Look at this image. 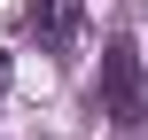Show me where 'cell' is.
<instances>
[{
  "instance_id": "cell-1",
  "label": "cell",
  "mask_w": 148,
  "mask_h": 140,
  "mask_svg": "<svg viewBox=\"0 0 148 140\" xmlns=\"http://www.w3.org/2000/svg\"><path fill=\"white\" fill-rule=\"evenodd\" d=\"M94 109H101V117H133V109H140V55H133V39H109Z\"/></svg>"
},
{
  "instance_id": "cell-2",
  "label": "cell",
  "mask_w": 148,
  "mask_h": 140,
  "mask_svg": "<svg viewBox=\"0 0 148 140\" xmlns=\"http://www.w3.org/2000/svg\"><path fill=\"white\" fill-rule=\"evenodd\" d=\"M78 16H86V0H39V8H31V31H39V47H55V55H62V47L78 39Z\"/></svg>"
},
{
  "instance_id": "cell-3",
  "label": "cell",
  "mask_w": 148,
  "mask_h": 140,
  "mask_svg": "<svg viewBox=\"0 0 148 140\" xmlns=\"http://www.w3.org/2000/svg\"><path fill=\"white\" fill-rule=\"evenodd\" d=\"M0 94H8V47H0Z\"/></svg>"
}]
</instances>
